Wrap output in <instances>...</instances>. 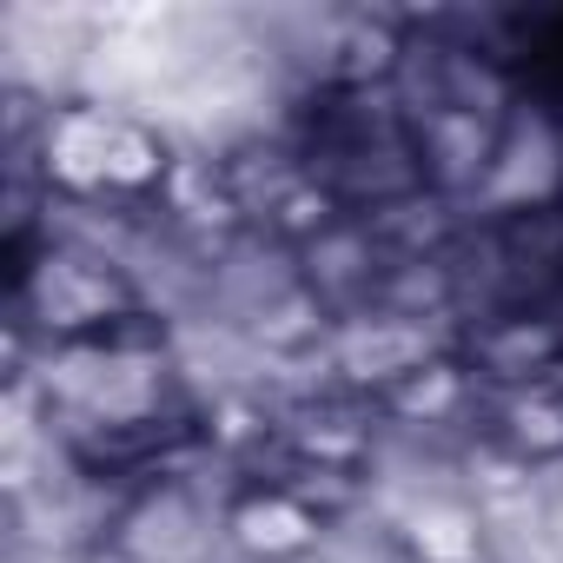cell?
Segmentation results:
<instances>
[{
  "instance_id": "6da1fadb",
  "label": "cell",
  "mask_w": 563,
  "mask_h": 563,
  "mask_svg": "<svg viewBox=\"0 0 563 563\" xmlns=\"http://www.w3.org/2000/svg\"><path fill=\"white\" fill-rule=\"evenodd\" d=\"M41 179L80 206H146L166 192V146L126 113L60 107L41 126Z\"/></svg>"
},
{
  "instance_id": "7a4b0ae2",
  "label": "cell",
  "mask_w": 563,
  "mask_h": 563,
  "mask_svg": "<svg viewBox=\"0 0 563 563\" xmlns=\"http://www.w3.org/2000/svg\"><path fill=\"white\" fill-rule=\"evenodd\" d=\"M225 530L239 550H252L265 563H292L325 537V504L299 477H258L225 504Z\"/></svg>"
}]
</instances>
